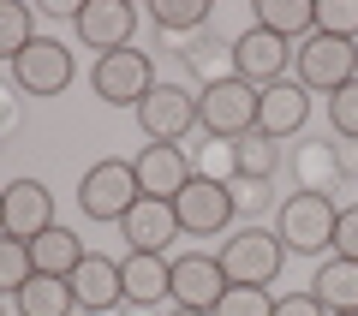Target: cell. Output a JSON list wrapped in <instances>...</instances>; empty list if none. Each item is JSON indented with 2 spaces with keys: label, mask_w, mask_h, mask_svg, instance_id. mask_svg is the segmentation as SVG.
<instances>
[{
  "label": "cell",
  "mask_w": 358,
  "mask_h": 316,
  "mask_svg": "<svg viewBox=\"0 0 358 316\" xmlns=\"http://www.w3.org/2000/svg\"><path fill=\"white\" fill-rule=\"evenodd\" d=\"M281 233H268V227H239L227 245H221V275H227V287H268V280L281 275Z\"/></svg>",
  "instance_id": "1"
},
{
  "label": "cell",
  "mask_w": 358,
  "mask_h": 316,
  "mask_svg": "<svg viewBox=\"0 0 358 316\" xmlns=\"http://www.w3.org/2000/svg\"><path fill=\"white\" fill-rule=\"evenodd\" d=\"M334 221H341V209H334L322 191H299V197L281 203V245L299 257H317V251H334Z\"/></svg>",
  "instance_id": "2"
},
{
  "label": "cell",
  "mask_w": 358,
  "mask_h": 316,
  "mask_svg": "<svg viewBox=\"0 0 358 316\" xmlns=\"http://www.w3.org/2000/svg\"><path fill=\"white\" fill-rule=\"evenodd\" d=\"M197 126L209 138H227V143L257 131V89L245 78H221V84L197 89Z\"/></svg>",
  "instance_id": "3"
},
{
  "label": "cell",
  "mask_w": 358,
  "mask_h": 316,
  "mask_svg": "<svg viewBox=\"0 0 358 316\" xmlns=\"http://www.w3.org/2000/svg\"><path fill=\"white\" fill-rule=\"evenodd\" d=\"M138 173H131V161H96L84 173V185H78V209H84L90 221H126V209L138 203Z\"/></svg>",
  "instance_id": "4"
},
{
  "label": "cell",
  "mask_w": 358,
  "mask_h": 316,
  "mask_svg": "<svg viewBox=\"0 0 358 316\" xmlns=\"http://www.w3.org/2000/svg\"><path fill=\"white\" fill-rule=\"evenodd\" d=\"M90 84H96L102 101H114V108H138V101L155 89V66H150L143 48H120V54H102V60H96Z\"/></svg>",
  "instance_id": "5"
},
{
  "label": "cell",
  "mask_w": 358,
  "mask_h": 316,
  "mask_svg": "<svg viewBox=\"0 0 358 316\" xmlns=\"http://www.w3.org/2000/svg\"><path fill=\"white\" fill-rule=\"evenodd\" d=\"M352 78H358V48L341 42V36H317V30H310L305 48H299V84L334 96V89H346Z\"/></svg>",
  "instance_id": "6"
},
{
  "label": "cell",
  "mask_w": 358,
  "mask_h": 316,
  "mask_svg": "<svg viewBox=\"0 0 358 316\" xmlns=\"http://www.w3.org/2000/svg\"><path fill=\"white\" fill-rule=\"evenodd\" d=\"M138 126L150 143H179L197 126V96L185 84H155L150 96L138 101Z\"/></svg>",
  "instance_id": "7"
},
{
  "label": "cell",
  "mask_w": 358,
  "mask_h": 316,
  "mask_svg": "<svg viewBox=\"0 0 358 316\" xmlns=\"http://www.w3.org/2000/svg\"><path fill=\"white\" fill-rule=\"evenodd\" d=\"M13 84H18V96H60L72 84V48L54 36H36L13 60Z\"/></svg>",
  "instance_id": "8"
},
{
  "label": "cell",
  "mask_w": 358,
  "mask_h": 316,
  "mask_svg": "<svg viewBox=\"0 0 358 316\" xmlns=\"http://www.w3.org/2000/svg\"><path fill=\"white\" fill-rule=\"evenodd\" d=\"M72 30L84 48H102V54H120L131 48V30H138V6L131 0H84L72 13Z\"/></svg>",
  "instance_id": "9"
},
{
  "label": "cell",
  "mask_w": 358,
  "mask_h": 316,
  "mask_svg": "<svg viewBox=\"0 0 358 316\" xmlns=\"http://www.w3.org/2000/svg\"><path fill=\"white\" fill-rule=\"evenodd\" d=\"M221 292H227V275H221L215 257L185 251V257L167 263V299H173V304H185V310H215Z\"/></svg>",
  "instance_id": "10"
},
{
  "label": "cell",
  "mask_w": 358,
  "mask_h": 316,
  "mask_svg": "<svg viewBox=\"0 0 358 316\" xmlns=\"http://www.w3.org/2000/svg\"><path fill=\"white\" fill-rule=\"evenodd\" d=\"M173 221H179V233L209 239V233H221V227L233 221V191L215 185V179H197V173H192V185L173 197Z\"/></svg>",
  "instance_id": "11"
},
{
  "label": "cell",
  "mask_w": 358,
  "mask_h": 316,
  "mask_svg": "<svg viewBox=\"0 0 358 316\" xmlns=\"http://www.w3.org/2000/svg\"><path fill=\"white\" fill-rule=\"evenodd\" d=\"M287 60H293V48H287L281 36H268V30H245L239 42H233V78H245L251 89H268V84H281Z\"/></svg>",
  "instance_id": "12"
},
{
  "label": "cell",
  "mask_w": 358,
  "mask_h": 316,
  "mask_svg": "<svg viewBox=\"0 0 358 316\" xmlns=\"http://www.w3.org/2000/svg\"><path fill=\"white\" fill-rule=\"evenodd\" d=\"M305 120H310V89L305 84H268V89H257V131L263 138H299L305 131Z\"/></svg>",
  "instance_id": "13"
},
{
  "label": "cell",
  "mask_w": 358,
  "mask_h": 316,
  "mask_svg": "<svg viewBox=\"0 0 358 316\" xmlns=\"http://www.w3.org/2000/svg\"><path fill=\"white\" fill-rule=\"evenodd\" d=\"M48 227H54V191L42 179H13L6 185V221H0V233H13V239L30 245Z\"/></svg>",
  "instance_id": "14"
},
{
  "label": "cell",
  "mask_w": 358,
  "mask_h": 316,
  "mask_svg": "<svg viewBox=\"0 0 358 316\" xmlns=\"http://www.w3.org/2000/svg\"><path fill=\"white\" fill-rule=\"evenodd\" d=\"M131 173H138L143 197H162V203H173L179 191L192 185V161H185L179 143H143V155L131 161Z\"/></svg>",
  "instance_id": "15"
},
{
  "label": "cell",
  "mask_w": 358,
  "mask_h": 316,
  "mask_svg": "<svg viewBox=\"0 0 358 316\" xmlns=\"http://www.w3.org/2000/svg\"><path fill=\"white\" fill-rule=\"evenodd\" d=\"M72 304L78 310H114L126 292H120V263L114 257H96V251H84V263L72 268Z\"/></svg>",
  "instance_id": "16"
},
{
  "label": "cell",
  "mask_w": 358,
  "mask_h": 316,
  "mask_svg": "<svg viewBox=\"0 0 358 316\" xmlns=\"http://www.w3.org/2000/svg\"><path fill=\"white\" fill-rule=\"evenodd\" d=\"M120 233L131 239V251H155V257H162L167 239L179 233L173 203H162V197H138V203L126 209V221H120Z\"/></svg>",
  "instance_id": "17"
},
{
  "label": "cell",
  "mask_w": 358,
  "mask_h": 316,
  "mask_svg": "<svg viewBox=\"0 0 358 316\" xmlns=\"http://www.w3.org/2000/svg\"><path fill=\"white\" fill-rule=\"evenodd\" d=\"M120 292H126V304H162L167 299V257L155 251H131L126 263H120Z\"/></svg>",
  "instance_id": "18"
},
{
  "label": "cell",
  "mask_w": 358,
  "mask_h": 316,
  "mask_svg": "<svg viewBox=\"0 0 358 316\" xmlns=\"http://www.w3.org/2000/svg\"><path fill=\"white\" fill-rule=\"evenodd\" d=\"M84 263V239H78L72 227H60L54 221L42 239H30V268L36 275H54V280H72V268Z\"/></svg>",
  "instance_id": "19"
},
{
  "label": "cell",
  "mask_w": 358,
  "mask_h": 316,
  "mask_svg": "<svg viewBox=\"0 0 358 316\" xmlns=\"http://www.w3.org/2000/svg\"><path fill=\"white\" fill-rule=\"evenodd\" d=\"M317 304L329 316H346V310H358V263L352 257H329V263L317 268Z\"/></svg>",
  "instance_id": "20"
},
{
  "label": "cell",
  "mask_w": 358,
  "mask_h": 316,
  "mask_svg": "<svg viewBox=\"0 0 358 316\" xmlns=\"http://www.w3.org/2000/svg\"><path fill=\"white\" fill-rule=\"evenodd\" d=\"M13 304H18V316H72V287L54 275H30L13 292Z\"/></svg>",
  "instance_id": "21"
},
{
  "label": "cell",
  "mask_w": 358,
  "mask_h": 316,
  "mask_svg": "<svg viewBox=\"0 0 358 316\" xmlns=\"http://www.w3.org/2000/svg\"><path fill=\"white\" fill-rule=\"evenodd\" d=\"M310 6L317 0H257V30H268V36H310Z\"/></svg>",
  "instance_id": "22"
},
{
  "label": "cell",
  "mask_w": 358,
  "mask_h": 316,
  "mask_svg": "<svg viewBox=\"0 0 358 316\" xmlns=\"http://www.w3.org/2000/svg\"><path fill=\"white\" fill-rule=\"evenodd\" d=\"M293 173H299V185L305 191H322L329 197V185L341 179V161H334V143H299V155H293Z\"/></svg>",
  "instance_id": "23"
},
{
  "label": "cell",
  "mask_w": 358,
  "mask_h": 316,
  "mask_svg": "<svg viewBox=\"0 0 358 316\" xmlns=\"http://www.w3.org/2000/svg\"><path fill=\"white\" fill-rule=\"evenodd\" d=\"M36 42V18H30L24 0H0V60H18V54Z\"/></svg>",
  "instance_id": "24"
},
{
  "label": "cell",
  "mask_w": 358,
  "mask_h": 316,
  "mask_svg": "<svg viewBox=\"0 0 358 316\" xmlns=\"http://www.w3.org/2000/svg\"><path fill=\"white\" fill-rule=\"evenodd\" d=\"M233 161H239V179H268L281 161V143L263 131H245V138H233Z\"/></svg>",
  "instance_id": "25"
},
{
  "label": "cell",
  "mask_w": 358,
  "mask_h": 316,
  "mask_svg": "<svg viewBox=\"0 0 358 316\" xmlns=\"http://www.w3.org/2000/svg\"><path fill=\"white\" fill-rule=\"evenodd\" d=\"M150 18L162 36H179V30H203L209 24V0H150Z\"/></svg>",
  "instance_id": "26"
},
{
  "label": "cell",
  "mask_w": 358,
  "mask_h": 316,
  "mask_svg": "<svg viewBox=\"0 0 358 316\" xmlns=\"http://www.w3.org/2000/svg\"><path fill=\"white\" fill-rule=\"evenodd\" d=\"M179 54H185V66L203 78V89L221 84V78H233V72H227V66H233V42H209V36H197V42H185Z\"/></svg>",
  "instance_id": "27"
},
{
  "label": "cell",
  "mask_w": 358,
  "mask_h": 316,
  "mask_svg": "<svg viewBox=\"0 0 358 316\" xmlns=\"http://www.w3.org/2000/svg\"><path fill=\"white\" fill-rule=\"evenodd\" d=\"M310 30L352 42L358 36V0H317V6H310Z\"/></svg>",
  "instance_id": "28"
},
{
  "label": "cell",
  "mask_w": 358,
  "mask_h": 316,
  "mask_svg": "<svg viewBox=\"0 0 358 316\" xmlns=\"http://www.w3.org/2000/svg\"><path fill=\"white\" fill-rule=\"evenodd\" d=\"M209 316H275V299H268V287H227Z\"/></svg>",
  "instance_id": "29"
},
{
  "label": "cell",
  "mask_w": 358,
  "mask_h": 316,
  "mask_svg": "<svg viewBox=\"0 0 358 316\" xmlns=\"http://www.w3.org/2000/svg\"><path fill=\"white\" fill-rule=\"evenodd\" d=\"M30 275H36L30 268V245L13 239V233H0V292H18Z\"/></svg>",
  "instance_id": "30"
},
{
  "label": "cell",
  "mask_w": 358,
  "mask_h": 316,
  "mask_svg": "<svg viewBox=\"0 0 358 316\" xmlns=\"http://www.w3.org/2000/svg\"><path fill=\"white\" fill-rule=\"evenodd\" d=\"M197 179H215V185H233V179H239V161H233V143L227 138H209L203 143V167H197Z\"/></svg>",
  "instance_id": "31"
},
{
  "label": "cell",
  "mask_w": 358,
  "mask_h": 316,
  "mask_svg": "<svg viewBox=\"0 0 358 316\" xmlns=\"http://www.w3.org/2000/svg\"><path fill=\"white\" fill-rule=\"evenodd\" d=\"M329 120H334V131H341L346 143L358 138V78H352L346 89H334V96H329Z\"/></svg>",
  "instance_id": "32"
},
{
  "label": "cell",
  "mask_w": 358,
  "mask_h": 316,
  "mask_svg": "<svg viewBox=\"0 0 358 316\" xmlns=\"http://www.w3.org/2000/svg\"><path fill=\"white\" fill-rule=\"evenodd\" d=\"M233 215L239 209H268V179H233Z\"/></svg>",
  "instance_id": "33"
},
{
  "label": "cell",
  "mask_w": 358,
  "mask_h": 316,
  "mask_svg": "<svg viewBox=\"0 0 358 316\" xmlns=\"http://www.w3.org/2000/svg\"><path fill=\"white\" fill-rule=\"evenodd\" d=\"M334 257H352L358 263V203L341 209V221H334Z\"/></svg>",
  "instance_id": "34"
},
{
  "label": "cell",
  "mask_w": 358,
  "mask_h": 316,
  "mask_svg": "<svg viewBox=\"0 0 358 316\" xmlns=\"http://www.w3.org/2000/svg\"><path fill=\"white\" fill-rule=\"evenodd\" d=\"M275 316H329L317 304V292H287V299H275Z\"/></svg>",
  "instance_id": "35"
},
{
  "label": "cell",
  "mask_w": 358,
  "mask_h": 316,
  "mask_svg": "<svg viewBox=\"0 0 358 316\" xmlns=\"http://www.w3.org/2000/svg\"><path fill=\"white\" fill-rule=\"evenodd\" d=\"M334 161H341V179H358V138L352 143H334Z\"/></svg>",
  "instance_id": "36"
},
{
  "label": "cell",
  "mask_w": 358,
  "mask_h": 316,
  "mask_svg": "<svg viewBox=\"0 0 358 316\" xmlns=\"http://www.w3.org/2000/svg\"><path fill=\"white\" fill-rule=\"evenodd\" d=\"M13 126H18V101H13V96H0V138H6Z\"/></svg>",
  "instance_id": "37"
},
{
  "label": "cell",
  "mask_w": 358,
  "mask_h": 316,
  "mask_svg": "<svg viewBox=\"0 0 358 316\" xmlns=\"http://www.w3.org/2000/svg\"><path fill=\"white\" fill-rule=\"evenodd\" d=\"M167 316H209V310H185V304H173V310H167Z\"/></svg>",
  "instance_id": "38"
},
{
  "label": "cell",
  "mask_w": 358,
  "mask_h": 316,
  "mask_svg": "<svg viewBox=\"0 0 358 316\" xmlns=\"http://www.w3.org/2000/svg\"><path fill=\"white\" fill-rule=\"evenodd\" d=\"M0 221H6V191H0Z\"/></svg>",
  "instance_id": "39"
},
{
  "label": "cell",
  "mask_w": 358,
  "mask_h": 316,
  "mask_svg": "<svg viewBox=\"0 0 358 316\" xmlns=\"http://www.w3.org/2000/svg\"><path fill=\"white\" fill-rule=\"evenodd\" d=\"M346 316H358V310H346Z\"/></svg>",
  "instance_id": "40"
}]
</instances>
